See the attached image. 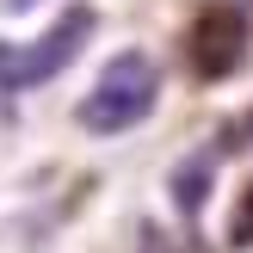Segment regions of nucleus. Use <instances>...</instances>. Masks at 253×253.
<instances>
[{"mask_svg": "<svg viewBox=\"0 0 253 253\" xmlns=\"http://www.w3.org/2000/svg\"><path fill=\"white\" fill-rule=\"evenodd\" d=\"M99 31V12L93 6H68L43 37L31 43H0V86L6 93H31V86H49Z\"/></svg>", "mask_w": 253, "mask_h": 253, "instance_id": "f03ea898", "label": "nucleus"}, {"mask_svg": "<svg viewBox=\"0 0 253 253\" xmlns=\"http://www.w3.org/2000/svg\"><path fill=\"white\" fill-rule=\"evenodd\" d=\"M210 179H216V167H210V155H192L179 173H173V204L185 210V216H198L210 198Z\"/></svg>", "mask_w": 253, "mask_h": 253, "instance_id": "20e7f679", "label": "nucleus"}, {"mask_svg": "<svg viewBox=\"0 0 253 253\" xmlns=\"http://www.w3.org/2000/svg\"><path fill=\"white\" fill-rule=\"evenodd\" d=\"M229 241H235V247H253V198L241 204V222L229 229Z\"/></svg>", "mask_w": 253, "mask_h": 253, "instance_id": "39448f33", "label": "nucleus"}, {"mask_svg": "<svg viewBox=\"0 0 253 253\" xmlns=\"http://www.w3.org/2000/svg\"><path fill=\"white\" fill-rule=\"evenodd\" d=\"M6 12H31V6H43V0H0Z\"/></svg>", "mask_w": 253, "mask_h": 253, "instance_id": "423d86ee", "label": "nucleus"}, {"mask_svg": "<svg viewBox=\"0 0 253 253\" xmlns=\"http://www.w3.org/2000/svg\"><path fill=\"white\" fill-rule=\"evenodd\" d=\"M161 105V68L148 49H124V56L105 62V74L93 81V93L81 99V130L86 136H124L136 124H148Z\"/></svg>", "mask_w": 253, "mask_h": 253, "instance_id": "f257e3e1", "label": "nucleus"}, {"mask_svg": "<svg viewBox=\"0 0 253 253\" xmlns=\"http://www.w3.org/2000/svg\"><path fill=\"white\" fill-rule=\"evenodd\" d=\"M247 43H253L247 12L229 6V0H216V6H204L192 19V31H185V62H192L198 81H229L247 62Z\"/></svg>", "mask_w": 253, "mask_h": 253, "instance_id": "7ed1b4c3", "label": "nucleus"}]
</instances>
